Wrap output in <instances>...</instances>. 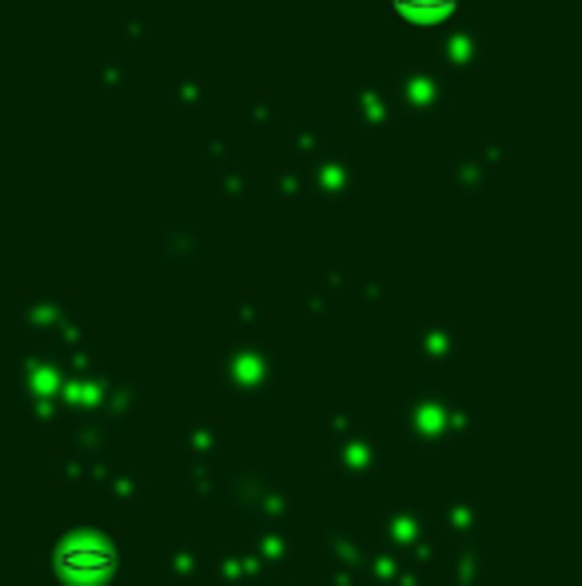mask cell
Masks as SVG:
<instances>
[{
  "label": "cell",
  "mask_w": 582,
  "mask_h": 586,
  "mask_svg": "<svg viewBox=\"0 0 582 586\" xmlns=\"http://www.w3.org/2000/svg\"><path fill=\"white\" fill-rule=\"evenodd\" d=\"M387 4L411 24H435V20L451 16L459 0H387Z\"/></svg>",
  "instance_id": "6da1fadb"
}]
</instances>
